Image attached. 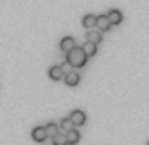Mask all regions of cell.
I'll return each mask as SVG.
<instances>
[{
    "label": "cell",
    "instance_id": "cell-11",
    "mask_svg": "<svg viewBox=\"0 0 149 145\" xmlns=\"http://www.w3.org/2000/svg\"><path fill=\"white\" fill-rule=\"evenodd\" d=\"M81 49L85 51V55H87V57H95L96 51H98V49H96V44H93V42H89V40L81 45Z\"/></svg>",
    "mask_w": 149,
    "mask_h": 145
},
{
    "label": "cell",
    "instance_id": "cell-15",
    "mask_svg": "<svg viewBox=\"0 0 149 145\" xmlns=\"http://www.w3.org/2000/svg\"><path fill=\"white\" fill-rule=\"evenodd\" d=\"M61 126H62V132H68L70 128H76V124L72 123V119H70V117H64V119L61 121Z\"/></svg>",
    "mask_w": 149,
    "mask_h": 145
},
{
    "label": "cell",
    "instance_id": "cell-13",
    "mask_svg": "<svg viewBox=\"0 0 149 145\" xmlns=\"http://www.w3.org/2000/svg\"><path fill=\"white\" fill-rule=\"evenodd\" d=\"M45 132H47V138H53L55 134H58V124L47 123V126H45Z\"/></svg>",
    "mask_w": 149,
    "mask_h": 145
},
{
    "label": "cell",
    "instance_id": "cell-6",
    "mask_svg": "<svg viewBox=\"0 0 149 145\" xmlns=\"http://www.w3.org/2000/svg\"><path fill=\"white\" fill-rule=\"evenodd\" d=\"M64 70H62V66H51L49 68V77L53 81H61V79H64Z\"/></svg>",
    "mask_w": 149,
    "mask_h": 145
},
{
    "label": "cell",
    "instance_id": "cell-14",
    "mask_svg": "<svg viewBox=\"0 0 149 145\" xmlns=\"http://www.w3.org/2000/svg\"><path fill=\"white\" fill-rule=\"evenodd\" d=\"M51 139H53V145H68V143H66V136H64V132H62V134H61V132H58V134H55Z\"/></svg>",
    "mask_w": 149,
    "mask_h": 145
},
{
    "label": "cell",
    "instance_id": "cell-5",
    "mask_svg": "<svg viewBox=\"0 0 149 145\" xmlns=\"http://www.w3.org/2000/svg\"><path fill=\"white\" fill-rule=\"evenodd\" d=\"M64 136H66V143H68V145H77V142L81 139L77 128H70L68 132H64Z\"/></svg>",
    "mask_w": 149,
    "mask_h": 145
},
{
    "label": "cell",
    "instance_id": "cell-2",
    "mask_svg": "<svg viewBox=\"0 0 149 145\" xmlns=\"http://www.w3.org/2000/svg\"><path fill=\"white\" fill-rule=\"evenodd\" d=\"M70 119H72V123L76 124V126H81V124H85V121H87V115H85L81 109H74V111L70 113Z\"/></svg>",
    "mask_w": 149,
    "mask_h": 145
},
{
    "label": "cell",
    "instance_id": "cell-8",
    "mask_svg": "<svg viewBox=\"0 0 149 145\" xmlns=\"http://www.w3.org/2000/svg\"><path fill=\"white\" fill-rule=\"evenodd\" d=\"M108 19H109V23H111V26L113 25H121V23H123V13H121L119 10H111L108 13Z\"/></svg>",
    "mask_w": 149,
    "mask_h": 145
},
{
    "label": "cell",
    "instance_id": "cell-16",
    "mask_svg": "<svg viewBox=\"0 0 149 145\" xmlns=\"http://www.w3.org/2000/svg\"><path fill=\"white\" fill-rule=\"evenodd\" d=\"M147 145H149V142H147Z\"/></svg>",
    "mask_w": 149,
    "mask_h": 145
},
{
    "label": "cell",
    "instance_id": "cell-12",
    "mask_svg": "<svg viewBox=\"0 0 149 145\" xmlns=\"http://www.w3.org/2000/svg\"><path fill=\"white\" fill-rule=\"evenodd\" d=\"M87 40H89V42H93V44H96V45H98L100 42H102V32H100V30H93V28H91V32L87 34Z\"/></svg>",
    "mask_w": 149,
    "mask_h": 145
},
{
    "label": "cell",
    "instance_id": "cell-7",
    "mask_svg": "<svg viewBox=\"0 0 149 145\" xmlns=\"http://www.w3.org/2000/svg\"><path fill=\"white\" fill-rule=\"evenodd\" d=\"M79 74L77 72H68L64 74V83L68 85V87H76V85H79Z\"/></svg>",
    "mask_w": 149,
    "mask_h": 145
},
{
    "label": "cell",
    "instance_id": "cell-9",
    "mask_svg": "<svg viewBox=\"0 0 149 145\" xmlns=\"http://www.w3.org/2000/svg\"><path fill=\"white\" fill-rule=\"evenodd\" d=\"M74 47H76V40H74L72 36H66V38L61 40V49L64 51V53H68V51L74 49Z\"/></svg>",
    "mask_w": 149,
    "mask_h": 145
},
{
    "label": "cell",
    "instance_id": "cell-3",
    "mask_svg": "<svg viewBox=\"0 0 149 145\" xmlns=\"http://www.w3.org/2000/svg\"><path fill=\"white\" fill-rule=\"evenodd\" d=\"M96 26H98L100 32H108L111 28V23H109L108 15H96Z\"/></svg>",
    "mask_w": 149,
    "mask_h": 145
},
{
    "label": "cell",
    "instance_id": "cell-4",
    "mask_svg": "<svg viewBox=\"0 0 149 145\" xmlns=\"http://www.w3.org/2000/svg\"><path fill=\"white\" fill-rule=\"evenodd\" d=\"M32 139H34V142H38V143L45 142V139H47L45 126H36V128H32Z\"/></svg>",
    "mask_w": 149,
    "mask_h": 145
},
{
    "label": "cell",
    "instance_id": "cell-1",
    "mask_svg": "<svg viewBox=\"0 0 149 145\" xmlns=\"http://www.w3.org/2000/svg\"><path fill=\"white\" fill-rule=\"evenodd\" d=\"M66 62L70 66H74V68H83L87 64V55L81 47H74L66 53Z\"/></svg>",
    "mask_w": 149,
    "mask_h": 145
},
{
    "label": "cell",
    "instance_id": "cell-10",
    "mask_svg": "<svg viewBox=\"0 0 149 145\" xmlns=\"http://www.w3.org/2000/svg\"><path fill=\"white\" fill-rule=\"evenodd\" d=\"M81 23H83V26H85V28H89V30L95 28V26H96V15L95 13H87Z\"/></svg>",
    "mask_w": 149,
    "mask_h": 145
}]
</instances>
